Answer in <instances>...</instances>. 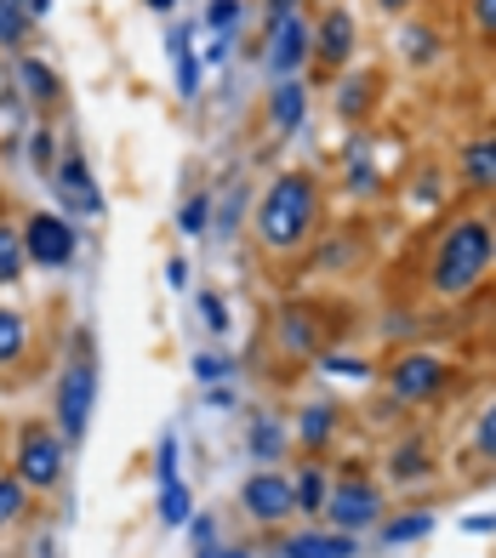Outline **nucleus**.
<instances>
[{"mask_svg": "<svg viewBox=\"0 0 496 558\" xmlns=\"http://www.w3.org/2000/svg\"><path fill=\"white\" fill-rule=\"evenodd\" d=\"M371 104H377V81H371V74H349V81H342V97H337V114L354 125V120L371 114Z\"/></svg>", "mask_w": 496, "mask_h": 558, "instance_id": "nucleus-25", "label": "nucleus"}, {"mask_svg": "<svg viewBox=\"0 0 496 558\" xmlns=\"http://www.w3.org/2000/svg\"><path fill=\"white\" fill-rule=\"evenodd\" d=\"M23 251H29V268H69L81 257V234L63 211H35L23 222Z\"/></svg>", "mask_w": 496, "mask_h": 558, "instance_id": "nucleus-9", "label": "nucleus"}, {"mask_svg": "<svg viewBox=\"0 0 496 558\" xmlns=\"http://www.w3.org/2000/svg\"><path fill=\"white\" fill-rule=\"evenodd\" d=\"M29 274V251H23V228L0 217V286H23Z\"/></svg>", "mask_w": 496, "mask_h": 558, "instance_id": "nucleus-22", "label": "nucleus"}, {"mask_svg": "<svg viewBox=\"0 0 496 558\" xmlns=\"http://www.w3.org/2000/svg\"><path fill=\"white\" fill-rule=\"evenodd\" d=\"M468 17H474V35L496 46V0H468Z\"/></svg>", "mask_w": 496, "mask_h": 558, "instance_id": "nucleus-39", "label": "nucleus"}, {"mask_svg": "<svg viewBox=\"0 0 496 558\" xmlns=\"http://www.w3.org/2000/svg\"><path fill=\"white\" fill-rule=\"evenodd\" d=\"M240 513L252 519V524H263V530H280L286 519H297L291 473H286V468H257V473L240 485Z\"/></svg>", "mask_w": 496, "mask_h": 558, "instance_id": "nucleus-7", "label": "nucleus"}, {"mask_svg": "<svg viewBox=\"0 0 496 558\" xmlns=\"http://www.w3.org/2000/svg\"><path fill=\"white\" fill-rule=\"evenodd\" d=\"M275 342L286 360H319V348H326V308L319 302H286L275 314Z\"/></svg>", "mask_w": 496, "mask_h": 558, "instance_id": "nucleus-11", "label": "nucleus"}, {"mask_svg": "<svg viewBox=\"0 0 496 558\" xmlns=\"http://www.w3.org/2000/svg\"><path fill=\"white\" fill-rule=\"evenodd\" d=\"M383 513H388V501H383L377 478L365 468H342L331 478V501H326V513H319V524L342 530V536H365V530L383 524Z\"/></svg>", "mask_w": 496, "mask_h": 558, "instance_id": "nucleus-5", "label": "nucleus"}, {"mask_svg": "<svg viewBox=\"0 0 496 558\" xmlns=\"http://www.w3.org/2000/svg\"><path fill=\"white\" fill-rule=\"evenodd\" d=\"M383 542L388 547H400V542H423L428 530H434V513H400V519H383Z\"/></svg>", "mask_w": 496, "mask_h": 558, "instance_id": "nucleus-30", "label": "nucleus"}, {"mask_svg": "<svg viewBox=\"0 0 496 558\" xmlns=\"http://www.w3.org/2000/svg\"><path fill=\"white\" fill-rule=\"evenodd\" d=\"M297 12H303V0H263V35L280 29V23L297 17Z\"/></svg>", "mask_w": 496, "mask_h": 558, "instance_id": "nucleus-40", "label": "nucleus"}, {"mask_svg": "<svg viewBox=\"0 0 496 558\" xmlns=\"http://www.w3.org/2000/svg\"><path fill=\"white\" fill-rule=\"evenodd\" d=\"M29 353V319L17 308H0V371H12Z\"/></svg>", "mask_w": 496, "mask_h": 558, "instance_id": "nucleus-24", "label": "nucleus"}, {"mask_svg": "<svg viewBox=\"0 0 496 558\" xmlns=\"http://www.w3.org/2000/svg\"><path fill=\"white\" fill-rule=\"evenodd\" d=\"M240 17H245V0H206V29L211 35H229L234 40Z\"/></svg>", "mask_w": 496, "mask_h": 558, "instance_id": "nucleus-32", "label": "nucleus"}, {"mask_svg": "<svg viewBox=\"0 0 496 558\" xmlns=\"http://www.w3.org/2000/svg\"><path fill=\"white\" fill-rule=\"evenodd\" d=\"M143 7H148V12H171L178 0H143Z\"/></svg>", "mask_w": 496, "mask_h": 558, "instance_id": "nucleus-49", "label": "nucleus"}, {"mask_svg": "<svg viewBox=\"0 0 496 558\" xmlns=\"http://www.w3.org/2000/svg\"><path fill=\"white\" fill-rule=\"evenodd\" d=\"M189 547H194V558H201V553H211L217 542H222V530H217V513H194L189 524Z\"/></svg>", "mask_w": 496, "mask_h": 558, "instance_id": "nucleus-35", "label": "nucleus"}, {"mask_svg": "<svg viewBox=\"0 0 496 558\" xmlns=\"http://www.w3.org/2000/svg\"><path fill=\"white\" fill-rule=\"evenodd\" d=\"M23 143H29V166H35V177H46V183H52V171H58V132L52 125H29V132H23Z\"/></svg>", "mask_w": 496, "mask_h": 558, "instance_id": "nucleus-26", "label": "nucleus"}, {"mask_svg": "<svg viewBox=\"0 0 496 558\" xmlns=\"http://www.w3.org/2000/svg\"><path fill=\"white\" fill-rule=\"evenodd\" d=\"M326 222V194L314 171H280L252 206V234L268 257H303Z\"/></svg>", "mask_w": 496, "mask_h": 558, "instance_id": "nucleus-1", "label": "nucleus"}, {"mask_svg": "<svg viewBox=\"0 0 496 558\" xmlns=\"http://www.w3.org/2000/svg\"><path fill=\"white\" fill-rule=\"evenodd\" d=\"M206 404H217V411H222V404H234V388H222V383L206 388Z\"/></svg>", "mask_w": 496, "mask_h": 558, "instance_id": "nucleus-47", "label": "nucleus"}, {"mask_svg": "<svg viewBox=\"0 0 496 558\" xmlns=\"http://www.w3.org/2000/svg\"><path fill=\"white\" fill-rule=\"evenodd\" d=\"M201 558H252V547H245V542H217V547L201 553Z\"/></svg>", "mask_w": 496, "mask_h": 558, "instance_id": "nucleus-45", "label": "nucleus"}, {"mask_svg": "<svg viewBox=\"0 0 496 558\" xmlns=\"http://www.w3.org/2000/svg\"><path fill=\"white\" fill-rule=\"evenodd\" d=\"M342 160H349V194H371V189H377V171H371V160H365V137H354Z\"/></svg>", "mask_w": 496, "mask_h": 558, "instance_id": "nucleus-33", "label": "nucleus"}, {"mask_svg": "<svg viewBox=\"0 0 496 558\" xmlns=\"http://www.w3.org/2000/svg\"><path fill=\"white\" fill-rule=\"evenodd\" d=\"M206 228H211V194H189L183 206H178V234L201 240Z\"/></svg>", "mask_w": 496, "mask_h": 558, "instance_id": "nucleus-31", "label": "nucleus"}, {"mask_svg": "<svg viewBox=\"0 0 496 558\" xmlns=\"http://www.w3.org/2000/svg\"><path fill=\"white\" fill-rule=\"evenodd\" d=\"M286 445H291V434H286V422L275 411H257L252 422H245V456H252L257 468H280Z\"/></svg>", "mask_w": 496, "mask_h": 558, "instance_id": "nucleus-16", "label": "nucleus"}, {"mask_svg": "<svg viewBox=\"0 0 496 558\" xmlns=\"http://www.w3.org/2000/svg\"><path fill=\"white\" fill-rule=\"evenodd\" d=\"M17 97L29 109H40V114H52L63 104V81H58V69L46 63L40 52H17Z\"/></svg>", "mask_w": 496, "mask_h": 558, "instance_id": "nucleus-14", "label": "nucleus"}, {"mask_svg": "<svg viewBox=\"0 0 496 558\" xmlns=\"http://www.w3.org/2000/svg\"><path fill=\"white\" fill-rule=\"evenodd\" d=\"M155 478H160V485L178 478V434H160V445H155Z\"/></svg>", "mask_w": 496, "mask_h": 558, "instance_id": "nucleus-38", "label": "nucleus"}, {"mask_svg": "<svg viewBox=\"0 0 496 558\" xmlns=\"http://www.w3.org/2000/svg\"><path fill=\"white\" fill-rule=\"evenodd\" d=\"M12 473H17L35 496H46V490L63 485V473H69V445H63V434L52 427V416H29V422L17 427Z\"/></svg>", "mask_w": 496, "mask_h": 558, "instance_id": "nucleus-4", "label": "nucleus"}, {"mask_svg": "<svg viewBox=\"0 0 496 558\" xmlns=\"http://www.w3.org/2000/svg\"><path fill=\"white\" fill-rule=\"evenodd\" d=\"M201 63H229V35H211V46H206V52H201Z\"/></svg>", "mask_w": 496, "mask_h": 558, "instance_id": "nucleus-44", "label": "nucleus"}, {"mask_svg": "<svg viewBox=\"0 0 496 558\" xmlns=\"http://www.w3.org/2000/svg\"><path fill=\"white\" fill-rule=\"evenodd\" d=\"M29 29H35V17L17 0H0V46L7 52H29Z\"/></svg>", "mask_w": 496, "mask_h": 558, "instance_id": "nucleus-28", "label": "nucleus"}, {"mask_svg": "<svg viewBox=\"0 0 496 558\" xmlns=\"http://www.w3.org/2000/svg\"><path fill=\"white\" fill-rule=\"evenodd\" d=\"M360 52V23L349 7H326L314 23V69L319 74H342Z\"/></svg>", "mask_w": 496, "mask_h": 558, "instance_id": "nucleus-10", "label": "nucleus"}, {"mask_svg": "<svg viewBox=\"0 0 496 558\" xmlns=\"http://www.w3.org/2000/svg\"><path fill=\"white\" fill-rule=\"evenodd\" d=\"M240 206H245V194H229V199H222V206H211V211H217L222 228H234V222H240Z\"/></svg>", "mask_w": 496, "mask_h": 558, "instance_id": "nucleus-43", "label": "nucleus"}, {"mask_svg": "<svg viewBox=\"0 0 496 558\" xmlns=\"http://www.w3.org/2000/svg\"><path fill=\"white\" fill-rule=\"evenodd\" d=\"M377 7H383V12H406V0H377Z\"/></svg>", "mask_w": 496, "mask_h": 558, "instance_id": "nucleus-50", "label": "nucleus"}, {"mask_svg": "<svg viewBox=\"0 0 496 558\" xmlns=\"http://www.w3.org/2000/svg\"><path fill=\"white\" fill-rule=\"evenodd\" d=\"M92 411H97V348L92 331H74L69 342V360L58 371V388H52V427L63 434V445H86L92 434Z\"/></svg>", "mask_w": 496, "mask_h": 558, "instance_id": "nucleus-3", "label": "nucleus"}, {"mask_svg": "<svg viewBox=\"0 0 496 558\" xmlns=\"http://www.w3.org/2000/svg\"><path fill=\"white\" fill-rule=\"evenodd\" d=\"M319 365L337 371V376H371V365H360V360H337V353H319Z\"/></svg>", "mask_w": 496, "mask_h": 558, "instance_id": "nucleus-41", "label": "nucleus"}, {"mask_svg": "<svg viewBox=\"0 0 496 558\" xmlns=\"http://www.w3.org/2000/svg\"><path fill=\"white\" fill-rule=\"evenodd\" d=\"M201 319H206V331H211V337H229V302H222L217 291L201 296Z\"/></svg>", "mask_w": 496, "mask_h": 558, "instance_id": "nucleus-37", "label": "nucleus"}, {"mask_svg": "<svg viewBox=\"0 0 496 558\" xmlns=\"http://www.w3.org/2000/svg\"><path fill=\"white\" fill-rule=\"evenodd\" d=\"M491 268H496V222L468 211L457 222H445L428 251V296H439V302L474 296Z\"/></svg>", "mask_w": 496, "mask_h": 558, "instance_id": "nucleus-2", "label": "nucleus"}, {"mask_svg": "<svg viewBox=\"0 0 496 558\" xmlns=\"http://www.w3.org/2000/svg\"><path fill=\"white\" fill-rule=\"evenodd\" d=\"M388 478H400V485H423V478H434V456L423 439H400L388 456Z\"/></svg>", "mask_w": 496, "mask_h": 558, "instance_id": "nucleus-21", "label": "nucleus"}, {"mask_svg": "<svg viewBox=\"0 0 496 558\" xmlns=\"http://www.w3.org/2000/svg\"><path fill=\"white\" fill-rule=\"evenodd\" d=\"M189 519H194V490L183 485V478L160 485V524H166V530H183Z\"/></svg>", "mask_w": 496, "mask_h": 558, "instance_id": "nucleus-29", "label": "nucleus"}, {"mask_svg": "<svg viewBox=\"0 0 496 558\" xmlns=\"http://www.w3.org/2000/svg\"><path fill=\"white\" fill-rule=\"evenodd\" d=\"M166 52H171V81H178V97H201V52L189 40V23H171L166 29Z\"/></svg>", "mask_w": 496, "mask_h": 558, "instance_id": "nucleus-17", "label": "nucleus"}, {"mask_svg": "<svg viewBox=\"0 0 496 558\" xmlns=\"http://www.w3.org/2000/svg\"><path fill=\"white\" fill-rule=\"evenodd\" d=\"M400 52H406L416 69H428V63H439L445 40H439V29H428V23H411V29L400 35Z\"/></svg>", "mask_w": 496, "mask_h": 558, "instance_id": "nucleus-27", "label": "nucleus"}, {"mask_svg": "<svg viewBox=\"0 0 496 558\" xmlns=\"http://www.w3.org/2000/svg\"><path fill=\"white\" fill-rule=\"evenodd\" d=\"M474 456H485V462H496V399H491L485 411L474 416Z\"/></svg>", "mask_w": 496, "mask_h": 558, "instance_id": "nucleus-36", "label": "nucleus"}, {"mask_svg": "<svg viewBox=\"0 0 496 558\" xmlns=\"http://www.w3.org/2000/svg\"><path fill=\"white\" fill-rule=\"evenodd\" d=\"M388 383V399L394 404H434L445 388H451V365L439 360V353H394V365L383 371Z\"/></svg>", "mask_w": 496, "mask_h": 558, "instance_id": "nucleus-6", "label": "nucleus"}, {"mask_svg": "<svg viewBox=\"0 0 496 558\" xmlns=\"http://www.w3.org/2000/svg\"><path fill=\"white\" fill-rule=\"evenodd\" d=\"M29 501H35V490L23 485L12 468L0 473V530H17L23 519H29Z\"/></svg>", "mask_w": 496, "mask_h": 558, "instance_id": "nucleus-23", "label": "nucleus"}, {"mask_svg": "<svg viewBox=\"0 0 496 558\" xmlns=\"http://www.w3.org/2000/svg\"><path fill=\"white\" fill-rule=\"evenodd\" d=\"M229 376H234L229 353H194V383L201 388H217V383H229Z\"/></svg>", "mask_w": 496, "mask_h": 558, "instance_id": "nucleus-34", "label": "nucleus"}, {"mask_svg": "<svg viewBox=\"0 0 496 558\" xmlns=\"http://www.w3.org/2000/svg\"><path fill=\"white\" fill-rule=\"evenodd\" d=\"M263 120H268V132H275V137H291L297 125L309 120V86H303V74H297V81H275Z\"/></svg>", "mask_w": 496, "mask_h": 558, "instance_id": "nucleus-15", "label": "nucleus"}, {"mask_svg": "<svg viewBox=\"0 0 496 558\" xmlns=\"http://www.w3.org/2000/svg\"><path fill=\"white\" fill-rule=\"evenodd\" d=\"M309 63H314V17L309 12H297V17L280 23V29L263 35V69H268V81H297Z\"/></svg>", "mask_w": 496, "mask_h": 558, "instance_id": "nucleus-8", "label": "nucleus"}, {"mask_svg": "<svg viewBox=\"0 0 496 558\" xmlns=\"http://www.w3.org/2000/svg\"><path fill=\"white\" fill-rule=\"evenodd\" d=\"M52 189H58V199H63V211H74V217H104V189H97V177H92V166H86V155L81 148H69V155L58 160V171H52Z\"/></svg>", "mask_w": 496, "mask_h": 558, "instance_id": "nucleus-12", "label": "nucleus"}, {"mask_svg": "<svg viewBox=\"0 0 496 558\" xmlns=\"http://www.w3.org/2000/svg\"><path fill=\"white\" fill-rule=\"evenodd\" d=\"M280 558H360V536H342V530L314 519L303 530H291V536H280Z\"/></svg>", "mask_w": 496, "mask_h": 558, "instance_id": "nucleus-13", "label": "nucleus"}, {"mask_svg": "<svg viewBox=\"0 0 496 558\" xmlns=\"http://www.w3.org/2000/svg\"><path fill=\"white\" fill-rule=\"evenodd\" d=\"M462 530H474V536H491V530H496V513H480V519H468Z\"/></svg>", "mask_w": 496, "mask_h": 558, "instance_id": "nucleus-46", "label": "nucleus"}, {"mask_svg": "<svg viewBox=\"0 0 496 558\" xmlns=\"http://www.w3.org/2000/svg\"><path fill=\"white\" fill-rule=\"evenodd\" d=\"M457 177L474 194H496V132L474 137V143H462V155H457Z\"/></svg>", "mask_w": 496, "mask_h": 558, "instance_id": "nucleus-19", "label": "nucleus"}, {"mask_svg": "<svg viewBox=\"0 0 496 558\" xmlns=\"http://www.w3.org/2000/svg\"><path fill=\"white\" fill-rule=\"evenodd\" d=\"M337 404L331 399H309L303 411H297V445L303 450H326L331 445V434H337Z\"/></svg>", "mask_w": 496, "mask_h": 558, "instance_id": "nucleus-20", "label": "nucleus"}, {"mask_svg": "<svg viewBox=\"0 0 496 558\" xmlns=\"http://www.w3.org/2000/svg\"><path fill=\"white\" fill-rule=\"evenodd\" d=\"M23 12H29V17H35V23H40V17H46V12H52V0H29V7H23Z\"/></svg>", "mask_w": 496, "mask_h": 558, "instance_id": "nucleus-48", "label": "nucleus"}, {"mask_svg": "<svg viewBox=\"0 0 496 558\" xmlns=\"http://www.w3.org/2000/svg\"><path fill=\"white\" fill-rule=\"evenodd\" d=\"M291 496H297V519L314 524L319 513H326V501H331V473L326 462H303L291 473Z\"/></svg>", "mask_w": 496, "mask_h": 558, "instance_id": "nucleus-18", "label": "nucleus"}, {"mask_svg": "<svg viewBox=\"0 0 496 558\" xmlns=\"http://www.w3.org/2000/svg\"><path fill=\"white\" fill-rule=\"evenodd\" d=\"M189 279H194V268H189L183 257H171V263H166V286H171V291H189Z\"/></svg>", "mask_w": 496, "mask_h": 558, "instance_id": "nucleus-42", "label": "nucleus"}]
</instances>
